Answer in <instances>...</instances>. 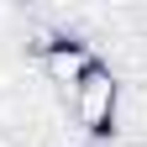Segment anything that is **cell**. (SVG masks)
I'll list each match as a JSON object with an SVG mask.
<instances>
[{
	"label": "cell",
	"mask_w": 147,
	"mask_h": 147,
	"mask_svg": "<svg viewBox=\"0 0 147 147\" xmlns=\"http://www.w3.org/2000/svg\"><path fill=\"white\" fill-rule=\"evenodd\" d=\"M137 147H142V142H137Z\"/></svg>",
	"instance_id": "277c9868"
},
{
	"label": "cell",
	"mask_w": 147,
	"mask_h": 147,
	"mask_svg": "<svg viewBox=\"0 0 147 147\" xmlns=\"http://www.w3.org/2000/svg\"><path fill=\"white\" fill-rule=\"evenodd\" d=\"M116 110H121V79L110 74V63H95L74 89V116L89 137H105L116 126Z\"/></svg>",
	"instance_id": "6da1fadb"
},
{
	"label": "cell",
	"mask_w": 147,
	"mask_h": 147,
	"mask_svg": "<svg viewBox=\"0 0 147 147\" xmlns=\"http://www.w3.org/2000/svg\"><path fill=\"white\" fill-rule=\"evenodd\" d=\"M37 53H42V79L47 84H58V89H79V79L89 68H95L100 58H95V47L89 42H79V37H42L37 42Z\"/></svg>",
	"instance_id": "7a4b0ae2"
},
{
	"label": "cell",
	"mask_w": 147,
	"mask_h": 147,
	"mask_svg": "<svg viewBox=\"0 0 147 147\" xmlns=\"http://www.w3.org/2000/svg\"><path fill=\"white\" fill-rule=\"evenodd\" d=\"M0 147H16V137H5V131H0Z\"/></svg>",
	"instance_id": "3957f363"
}]
</instances>
